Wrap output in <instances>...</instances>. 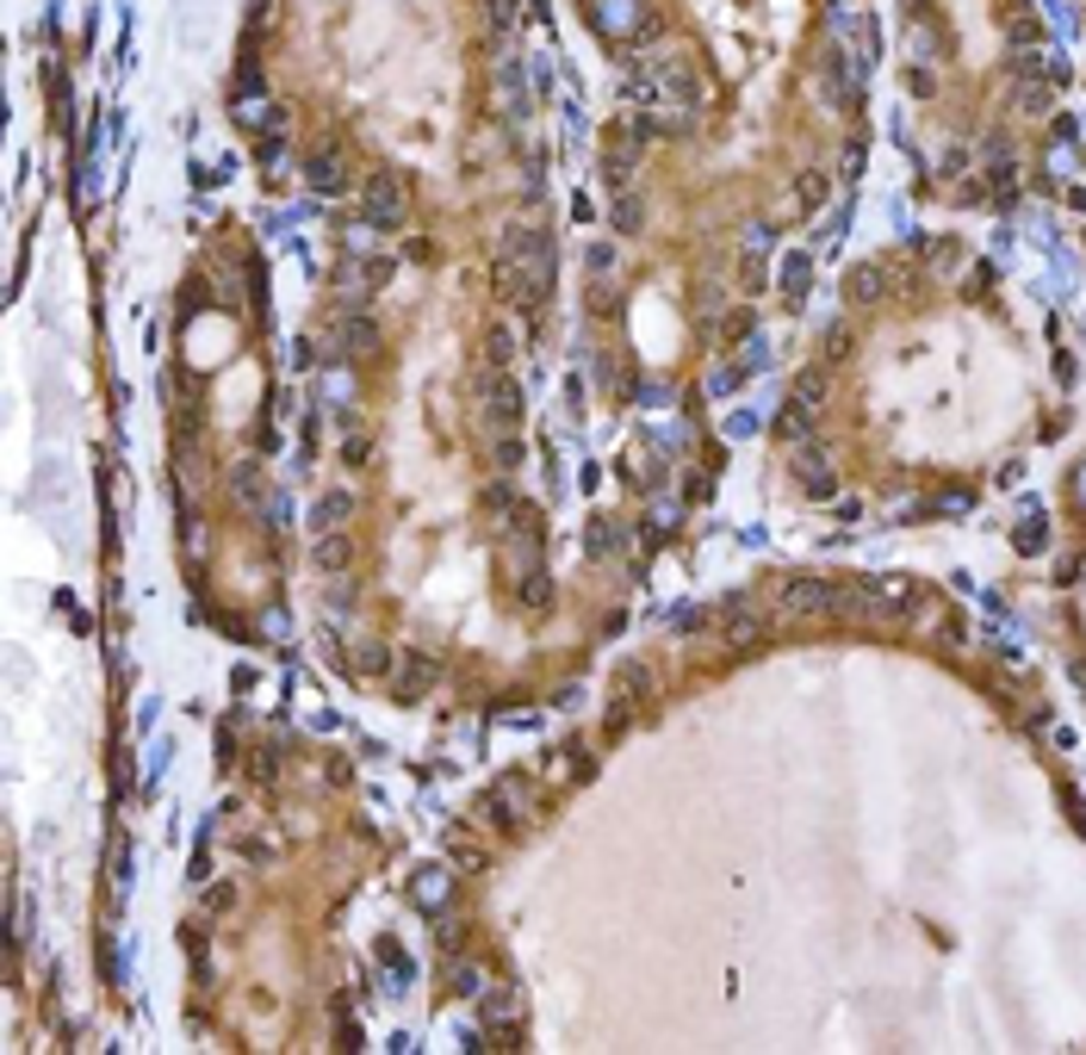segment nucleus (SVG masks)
Listing matches in <instances>:
<instances>
[{"instance_id": "nucleus-8", "label": "nucleus", "mask_w": 1086, "mask_h": 1055, "mask_svg": "<svg viewBox=\"0 0 1086 1055\" xmlns=\"http://www.w3.org/2000/svg\"><path fill=\"white\" fill-rule=\"evenodd\" d=\"M633 162H640L633 137H628V131H615V137H609V150H603V180H609V187H628Z\"/></svg>"}, {"instance_id": "nucleus-9", "label": "nucleus", "mask_w": 1086, "mask_h": 1055, "mask_svg": "<svg viewBox=\"0 0 1086 1055\" xmlns=\"http://www.w3.org/2000/svg\"><path fill=\"white\" fill-rule=\"evenodd\" d=\"M305 180L317 192H342L348 187V162L342 155H329V150H317V155H305Z\"/></svg>"}, {"instance_id": "nucleus-12", "label": "nucleus", "mask_w": 1086, "mask_h": 1055, "mask_svg": "<svg viewBox=\"0 0 1086 1055\" xmlns=\"http://www.w3.org/2000/svg\"><path fill=\"white\" fill-rule=\"evenodd\" d=\"M379 969H385V981H392V987H410V981H417V962L404 957L392 938H379Z\"/></svg>"}, {"instance_id": "nucleus-3", "label": "nucleus", "mask_w": 1086, "mask_h": 1055, "mask_svg": "<svg viewBox=\"0 0 1086 1055\" xmlns=\"http://www.w3.org/2000/svg\"><path fill=\"white\" fill-rule=\"evenodd\" d=\"M404 894H410V906H417V913H429V919L441 925V913L454 906V876H447L441 864H422V869H410Z\"/></svg>"}, {"instance_id": "nucleus-17", "label": "nucleus", "mask_w": 1086, "mask_h": 1055, "mask_svg": "<svg viewBox=\"0 0 1086 1055\" xmlns=\"http://www.w3.org/2000/svg\"><path fill=\"white\" fill-rule=\"evenodd\" d=\"M615 268V249H609V243H596V249H591V273H609Z\"/></svg>"}, {"instance_id": "nucleus-11", "label": "nucleus", "mask_w": 1086, "mask_h": 1055, "mask_svg": "<svg viewBox=\"0 0 1086 1055\" xmlns=\"http://www.w3.org/2000/svg\"><path fill=\"white\" fill-rule=\"evenodd\" d=\"M441 987L454 999H466V994H484V975H478L472 962H459V957H447V969H441Z\"/></svg>"}, {"instance_id": "nucleus-13", "label": "nucleus", "mask_w": 1086, "mask_h": 1055, "mask_svg": "<svg viewBox=\"0 0 1086 1055\" xmlns=\"http://www.w3.org/2000/svg\"><path fill=\"white\" fill-rule=\"evenodd\" d=\"M609 218H615V231H621V236H633L640 224H646V206H640V199L621 187V192H615V206H609Z\"/></svg>"}, {"instance_id": "nucleus-10", "label": "nucleus", "mask_w": 1086, "mask_h": 1055, "mask_svg": "<svg viewBox=\"0 0 1086 1055\" xmlns=\"http://www.w3.org/2000/svg\"><path fill=\"white\" fill-rule=\"evenodd\" d=\"M336 342H342L348 354H366V348L379 342V324H373V317H361V310H348L342 324H336Z\"/></svg>"}, {"instance_id": "nucleus-6", "label": "nucleus", "mask_w": 1086, "mask_h": 1055, "mask_svg": "<svg viewBox=\"0 0 1086 1055\" xmlns=\"http://www.w3.org/2000/svg\"><path fill=\"white\" fill-rule=\"evenodd\" d=\"M497 113L510 118H528V87H522V69L515 62H497Z\"/></svg>"}, {"instance_id": "nucleus-7", "label": "nucleus", "mask_w": 1086, "mask_h": 1055, "mask_svg": "<svg viewBox=\"0 0 1086 1055\" xmlns=\"http://www.w3.org/2000/svg\"><path fill=\"white\" fill-rule=\"evenodd\" d=\"M484 410H491V422L503 429V435H515V422H522V391H515L510 379H491V391H484Z\"/></svg>"}, {"instance_id": "nucleus-15", "label": "nucleus", "mask_w": 1086, "mask_h": 1055, "mask_svg": "<svg viewBox=\"0 0 1086 1055\" xmlns=\"http://www.w3.org/2000/svg\"><path fill=\"white\" fill-rule=\"evenodd\" d=\"M342 516H348V497H324L317 509H311V528H336Z\"/></svg>"}, {"instance_id": "nucleus-14", "label": "nucleus", "mask_w": 1086, "mask_h": 1055, "mask_svg": "<svg viewBox=\"0 0 1086 1055\" xmlns=\"http://www.w3.org/2000/svg\"><path fill=\"white\" fill-rule=\"evenodd\" d=\"M484 348H491V361H497V366L510 361V354H515V336H510V324H491V329H484Z\"/></svg>"}, {"instance_id": "nucleus-4", "label": "nucleus", "mask_w": 1086, "mask_h": 1055, "mask_svg": "<svg viewBox=\"0 0 1086 1055\" xmlns=\"http://www.w3.org/2000/svg\"><path fill=\"white\" fill-rule=\"evenodd\" d=\"M522 1024H528V1006H522V994H484V1031L491 1036H522Z\"/></svg>"}, {"instance_id": "nucleus-5", "label": "nucleus", "mask_w": 1086, "mask_h": 1055, "mask_svg": "<svg viewBox=\"0 0 1086 1055\" xmlns=\"http://www.w3.org/2000/svg\"><path fill=\"white\" fill-rule=\"evenodd\" d=\"M435 677H441V671L429 665V658H404L398 677H385V690L398 695V702H422V695L435 690Z\"/></svg>"}, {"instance_id": "nucleus-1", "label": "nucleus", "mask_w": 1086, "mask_h": 1055, "mask_svg": "<svg viewBox=\"0 0 1086 1055\" xmlns=\"http://www.w3.org/2000/svg\"><path fill=\"white\" fill-rule=\"evenodd\" d=\"M354 218H361L366 231H404V180L398 174H373L361 192V206H354Z\"/></svg>"}, {"instance_id": "nucleus-16", "label": "nucleus", "mask_w": 1086, "mask_h": 1055, "mask_svg": "<svg viewBox=\"0 0 1086 1055\" xmlns=\"http://www.w3.org/2000/svg\"><path fill=\"white\" fill-rule=\"evenodd\" d=\"M820 192H826V180H820V174H801V187H795V199H801V206L814 211V206H820Z\"/></svg>"}, {"instance_id": "nucleus-2", "label": "nucleus", "mask_w": 1086, "mask_h": 1055, "mask_svg": "<svg viewBox=\"0 0 1086 1055\" xmlns=\"http://www.w3.org/2000/svg\"><path fill=\"white\" fill-rule=\"evenodd\" d=\"M392 280V255H373V249H342V268H336V286L348 298H373V292Z\"/></svg>"}]
</instances>
